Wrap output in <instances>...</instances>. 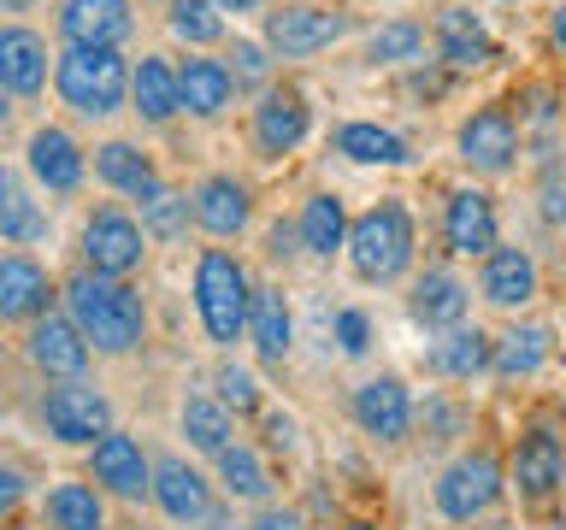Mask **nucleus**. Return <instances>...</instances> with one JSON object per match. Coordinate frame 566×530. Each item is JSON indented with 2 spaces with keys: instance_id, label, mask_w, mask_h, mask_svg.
I'll use <instances>...</instances> for the list:
<instances>
[{
  "instance_id": "09e8293b",
  "label": "nucleus",
  "mask_w": 566,
  "mask_h": 530,
  "mask_svg": "<svg viewBox=\"0 0 566 530\" xmlns=\"http://www.w3.org/2000/svg\"><path fill=\"white\" fill-rule=\"evenodd\" d=\"M212 7H219L224 18H230V12L242 18V12H260V7H272V0H212Z\"/></svg>"
},
{
  "instance_id": "6ab92c4d",
  "label": "nucleus",
  "mask_w": 566,
  "mask_h": 530,
  "mask_svg": "<svg viewBox=\"0 0 566 530\" xmlns=\"http://www.w3.org/2000/svg\"><path fill=\"white\" fill-rule=\"evenodd\" d=\"M548 360H555V325H543V318H520L513 330L495 336L490 378L495 383H531Z\"/></svg>"
},
{
  "instance_id": "c756f323",
  "label": "nucleus",
  "mask_w": 566,
  "mask_h": 530,
  "mask_svg": "<svg viewBox=\"0 0 566 530\" xmlns=\"http://www.w3.org/2000/svg\"><path fill=\"white\" fill-rule=\"evenodd\" d=\"M248 342H254V353L265 365H283L295 348V318H290V300H283V289H272V283H254V307H248Z\"/></svg>"
},
{
  "instance_id": "7ed1b4c3",
  "label": "nucleus",
  "mask_w": 566,
  "mask_h": 530,
  "mask_svg": "<svg viewBox=\"0 0 566 530\" xmlns=\"http://www.w3.org/2000/svg\"><path fill=\"white\" fill-rule=\"evenodd\" d=\"M248 307H254V277L230 247H201L195 259V312H201L207 342L237 348L248 336Z\"/></svg>"
},
{
  "instance_id": "864d4df0",
  "label": "nucleus",
  "mask_w": 566,
  "mask_h": 530,
  "mask_svg": "<svg viewBox=\"0 0 566 530\" xmlns=\"http://www.w3.org/2000/svg\"><path fill=\"white\" fill-rule=\"evenodd\" d=\"M7 194H12V171L0 166V201H7Z\"/></svg>"
},
{
  "instance_id": "473e14b6",
  "label": "nucleus",
  "mask_w": 566,
  "mask_h": 530,
  "mask_svg": "<svg viewBox=\"0 0 566 530\" xmlns=\"http://www.w3.org/2000/svg\"><path fill=\"white\" fill-rule=\"evenodd\" d=\"M130 106L142 124H171L184 106H177V65L159 60V53H142V65L130 71Z\"/></svg>"
},
{
  "instance_id": "ddd939ff",
  "label": "nucleus",
  "mask_w": 566,
  "mask_h": 530,
  "mask_svg": "<svg viewBox=\"0 0 566 530\" xmlns=\"http://www.w3.org/2000/svg\"><path fill=\"white\" fill-rule=\"evenodd\" d=\"M442 247L454 259H484L495 242H502V219H495V201L484 183H454L442 194V224H437Z\"/></svg>"
},
{
  "instance_id": "2eb2a0df",
  "label": "nucleus",
  "mask_w": 566,
  "mask_h": 530,
  "mask_svg": "<svg viewBox=\"0 0 566 530\" xmlns=\"http://www.w3.org/2000/svg\"><path fill=\"white\" fill-rule=\"evenodd\" d=\"M472 312V283L454 272V265H424V272H413V283H407V318H413L419 330H460Z\"/></svg>"
},
{
  "instance_id": "2f4dec72",
  "label": "nucleus",
  "mask_w": 566,
  "mask_h": 530,
  "mask_svg": "<svg viewBox=\"0 0 566 530\" xmlns=\"http://www.w3.org/2000/svg\"><path fill=\"white\" fill-rule=\"evenodd\" d=\"M95 177L106 189L130 194V201H148V194L159 189V166L136 148V141H101L95 148Z\"/></svg>"
},
{
  "instance_id": "603ef678",
  "label": "nucleus",
  "mask_w": 566,
  "mask_h": 530,
  "mask_svg": "<svg viewBox=\"0 0 566 530\" xmlns=\"http://www.w3.org/2000/svg\"><path fill=\"white\" fill-rule=\"evenodd\" d=\"M343 530H389V524H378V519H348Z\"/></svg>"
},
{
  "instance_id": "cd10ccee",
  "label": "nucleus",
  "mask_w": 566,
  "mask_h": 530,
  "mask_svg": "<svg viewBox=\"0 0 566 530\" xmlns=\"http://www.w3.org/2000/svg\"><path fill=\"white\" fill-rule=\"evenodd\" d=\"M424 53H431V24L424 18H378V24L366 30V65L378 71H413L424 65Z\"/></svg>"
},
{
  "instance_id": "423d86ee",
  "label": "nucleus",
  "mask_w": 566,
  "mask_h": 530,
  "mask_svg": "<svg viewBox=\"0 0 566 530\" xmlns=\"http://www.w3.org/2000/svg\"><path fill=\"white\" fill-rule=\"evenodd\" d=\"M454 153H460V166H467L478 183H495V177H507L513 166H520L525 124L513 118V106H478V113L460 118Z\"/></svg>"
},
{
  "instance_id": "4d7b16f0",
  "label": "nucleus",
  "mask_w": 566,
  "mask_h": 530,
  "mask_svg": "<svg viewBox=\"0 0 566 530\" xmlns=\"http://www.w3.org/2000/svg\"><path fill=\"white\" fill-rule=\"evenodd\" d=\"M560 318H566V307H560Z\"/></svg>"
},
{
  "instance_id": "b1692460",
  "label": "nucleus",
  "mask_w": 566,
  "mask_h": 530,
  "mask_svg": "<svg viewBox=\"0 0 566 530\" xmlns=\"http://www.w3.org/2000/svg\"><path fill=\"white\" fill-rule=\"evenodd\" d=\"M331 148L343 153V159H354V166H378V171H407V166H419L413 141H407L401 130H389V124H371V118L336 124Z\"/></svg>"
},
{
  "instance_id": "7c9ffc66",
  "label": "nucleus",
  "mask_w": 566,
  "mask_h": 530,
  "mask_svg": "<svg viewBox=\"0 0 566 530\" xmlns=\"http://www.w3.org/2000/svg\"><path fill=\"white\" fill-rule=\"evenodd\" d=\"M490 348H495V336H484L478 325H460V330L437 336L431 353H424V365L449 383H472V378H490Z\"/></svg>"
},
{
  "instance_id": "393cba45",
  "label": "nucleus",
  "mask_w": 566,
  "mask_h": 530,
  "mask_svg": "<svg viewBox=\"0 0 566 530\" xmlns=\"http://www.w3.org/2000/svg\"><path fill=\"white\" fill-rule=\"evenodd\" d=\"M230 100H237V77H230L224 60H201V53H189L184 65H177V106H184L189 118H224Z\"/></svg>"
},
{
  "instance_id": "79ce46f5",
  "label": "nucleus",
  "mask_w": 566,
  "mask_h": 530,
  "mask_svg": "<svg viewBox=\"0 0 566 530\" xmlns=\"http://www.w3.org/2000/svg\"><path fill=\"white\" fill-rule=\"evenodd\" d=\"M537 212L548 230H566V159H555L543 177H537Z\"/></svg>"
},
{
  "instance_id": "20e7f679",
  "label": "nucleus",
  "mask_w": 566,
  "mask_h": 530,
  "mask_svg": "<svg viewBox=\"0 0 566 530\" xmlns=\"http://www.w3.org/2000/svg\"><path fill=\"white\" fill-rule=\"evenodd\" d=\"M53 88L77 118H113L130 100V65L118 47H65L53 60Z\"/></svg>"
},
{
  "instance_id": "5fc2aeb1",
  "label": "nucleus",
  "mask_w": 566,
  "mask_h": 530,
  "mask_svg": "<svg viewBox=\"0 0 566 530\" xmlns=\"http://www.w3.org/2000/svg\"><path fill=\"white\" fill-rule=\"evenodd\" d=\"M502 7H520V0H502Z\"/></svg>"
},
{
  "instance_id": "a878e982",
  "label": "nucleus",
  "mask_w": 566,
  "mask_h": 530,
  "mask_svg": "<svg viewBox=\"0 0 566 530\" xmlns=\"http://www.w3.org/2000/svg\"><path fill=\"white\" fill-rule=\"evenodd\" d=\"M154 501L166 507V519L177 524H207L212 519V489L189 459H154Z\"/></svg>"
},
{
  "instance_id": "6e6d98bb",
  "label": "nucleus",
  "mask_w": 566,
  "mask_h": 530,
  "mask_svg": "<svg viewBox=\"0 0 566 530\" xmlns=\"http://www.w3.org/2000/svg\"><path fill=\"white\" fill-rule=\"evenodd\" d=\"M0 530H18V524H0Z\"/></svg>"
},
{
  "instance_id": "9b49d317",
  "label": "nucleus",
  "mask_w": 566,
  "mask_h": 530,
  "mask_svg": "<svg viewBox=\"0 0 566 530\" xmlns=\"http://www.w3.org/2000/svg\"><path fill=\"white\" fill-rule=\"evenodd\" d=\"M543 295V265L531 247L520 242H495L484 259H478V300L495 312H531Z\"/></svg>"
},
{
  "instance_id": "1a4fd4ad",
  "label": "nucleus",
  "mask_w": 566,
  "mask_h": 530,
  "mask_svg": "<svg viewBox=\"0 0 566 530\" xmlns=\"http://www.w3.org/2000/svg\"><path fill=\"white\" fill-rule=\"evenodd\" d=\"M566 484V442L555 424H525L520 442L507 454V489L520 495L525 507H548Z\"/></svg>"
},
{
  "instance_id": "e433bc0d",
  "label": "nucleus",
  "mask_w": 566,
  "mask_h": 530,
  "mask_svg": "<svg viewBox=\"0 0 566 530\" xmlns=\"http://www.w3.org/2000/svg\"><path fill=\"white\" fill-rule=\"evenodd\" d=\"M166 24H171L177 42H189V47H219L230 35V18L212 7V0H171Z\"/></svg>"
},
{
  "instance_id": "c03bdc74",
  "label": "nucleus",
  "mask_w": 566,
  "mask_h": 530,
  "mask_svg": "<svg viewBox=\"0 0 566 530\" xmlns=\"http://www.w3.org/2000/svg\"><path fill=\"white\" fill-rule=\"evenodd\" d=\"M18 501H24V471H18V466H0V524H12Z\"/></svg>"
},
{
  "instance_id": "58836bf2",
  "label": "nucleus",
  "mask_w": 566,
  "mask_h": 530,
  "mask_svg": "<svg viewBox=\"0 0 566 530\" xmlns=\"http://www.w3.org/2000/svg\"><path fill=\"white\" fill-rule=\"evenodd\" d=\"M0 242H12V247L48 242V212H42V201H30L24 189H12L7 201H0Z\"/></svg>"
},
{
  "instance_id": "6e6552de",
  "label": "nucleus",
  "mask_w": 566,
  "mask_h": 530,
  "mask_svg": "<svg viewBox=\"0 0 566 530\" xmlns=\"http://www.w3.org/2000/svg\"><path fill=\"white\" fill-rule=\"evenodd\" d=\"M148 259V230H142L124 206H95L83 219V272L130 283Z\"/></svg>"
},
{
  "instance_id": "39448f33",
  "label": "nucleus",
  "mask_w": 566,
  "mask_h": 530,
  "mask_svg": "<svg viewBox=\"0 0 566 530\" xmlns=\"http://www.w3.org/2000/svg\"><path fill=\"white\" fill-rule=\"evenodd\" d=\"M502 489H507L502 459H495L490 448H467V454H454L449 466L437 471L431 501H437V512L449 524H472V519H484V512L502 501Z\"/></svg>"
},
{
  "instance_id": "bb28decb",
  "label": "nucleus",
  "mask_w": 566,
  "mask_h": 530,
  "mask_svg": "<svg viewBox=\"0 0 566 530\" xmlns=\"http://www.w3.org/2000/svg\"><path fill=\"white\" fill-rule=\"evenodd\" d=\"M0 88L24 100L48 88V42L30 24H0Z\"/></svg>"
},
{
  "instance_id": "f704fd0d",
  "label": "nucleus",
  "mask_w": 566,
  "mask_h": 530,
  "mask_svg": "<svg viewBox=\"0 0 566 530\" xmlns=\"http://www.w3.org/2000/svg\"><path fill=\"white\" fill-rule=\"evenodd\" d=\"M48 530H106V501L95 484H53L42 501Z\"/></svg>"
},
{
  "instance_id": "4c0bfd02",
  "label": "nucleus",
  "mask_w": 566,
  "mask_h": 530,
  "mask_svg": "<svg viewBox=\"0 0 566 530\" xmlns=\"http://www.w3.org/2000/svg\"><path fill=\"white\" fill-rule=\"evenodd\" d=\"M142 230H148L154 242H177L189 230V194L171 189V183H159L148 201H142Z\"/></svg>"
},
{
  "instance_id": "c9c22d12",
  "label": "nucleus",
  "mask_w": 566,
  "mask_h": 530,
  "mask_svg": "<svg viewBox=\"0 0 566 530\" xmlns=\"http://www.w3.org/2000/svg\"><path fill=\"white\" fill-rule=\"evenodd\" d=\"M219 484L230 501H272V466L260 459V448L248 442H230L219 454Z\"/></svg>"
},
{
  "instance_id": "5701e85b",
  "label": "nucleus",
  "mask_w": 566,
  "mask_h": 530,
  "mask_svg": "<svg viewBox=\"0 0 566 530\" xmlns=\"http://www.w3.org/2000/svg\"><path fill=\"white\" fill-rule=\"evenodd\" d=\"M53 307V277L30 254H0V325H35Z\"/></svg>"
},
{
  "instance_id": "3c124183",
  "label": "nucleus",
  "mask_w": 566,
  "mask_h": 530,
  "mask_svg": "<svg viewBox=\"0 0 566 530\" xmlns=\"http://www.w3.org/2000/svg\"><path fill=\"white\" fill-rule=\"evenodd\" d=\"M7 124H12V95L0 88V130H7Z\"/></svg>"
},
{
  "instance_id": "49530a36",
  "label": "nucleus",
  "mask_w": 566,
  "mask_h": 530,
  "mask_svg": "<svg viewBox=\"0 0 566 530\" xmlns=\"http://www.w3.org/2000/svg\"><path fill=\"white\" fill-rule=\"evenodd\" d=\"M265 442L290 454V448H295V418H290V413H265Z\"/></svg>"
},
{
  "instance_id": "a19ab883",
  "label": "nucleus",
  "mask_w": 566,
  "mask_h": 530,
  "mask_svg": "<svg viewBox=\"0 0 566 530\" xmlns=\"http://www.w3.org/2000/svg\"><path fill=\"white\" fill-rule=\"evenodd\" d=\"M230 60H237V65H230V77H237V88L242 83H272V47H265V42H248V35H237V42H230Z\"/></svg>"
},
{
  "instance_id": "ea45409f",
  "label": "nucleus",
  "mask_w": 566,
  "mask_h": 530,
  "mask_svg": "<svg viewBox=\"0 0 566 530\" xmlns=\"http://www.w3.org/2000/svg\"><path fill=\"white\" fill-rule=\"evenodd\" d=\"M219 401L230 406V413H260V378L248 365H219Z\"/></svg>"
},
{
  "instance_id": "dca6fc26",
  "label": "nucleus",
  "mask_w": 566,
  "mask_h": 530,
  "mask_svg": "<svg viewBox=\"0 0 566 530\" xmlns=\"http://www.w3.org/2000/svg\"><path fill=\"white\" fill-rule=\"evenodd\" d=\"M431 60L442 71H454V77H472V71H484L495 60V35H490V24L472 7H437V18H431Z\"/></svg>"
},
{
  "instance_id": "de8ad7c7",
  "label": "nucleus",
  "mask_w": 566,
  "mask_h": 530,
  "mask_svg": "<svg viewBox=\"0 0 566 530\" xmlns=\"http://www.w3.org/2000/svg\"><path fill=\"white\" fill-rule=\"evenodd\" d=\"M548 47H555V53H566V0H560L555 12H548Z\"/></svg>"
},
{
  "instance_id": "8fccbe9b",
  "label": "nucleus",
  "mask_w": 566,
  "mask_h": 530,
  "mask_svg": "<svg viewBox=\"0 0 566 530\" xmlns=\"http://www.w3.org/2000/svg\"><path fill=\"white\" fill-rule=\"evenodd\" d=\"M30 7H42V0H0V12H30Z\"/></svg>"
},
{
  "instance_id": "a18cd8bd",
  "label": "nucleus",
  "mask_w": 566,
  "mask_h": 530,
  "mask_svg": "<svg viewBox=\"0 0 566 530\" xmlns=\"http://www.w3.org/2000/svg\"><path fill=\"white\" fill-rule=\"evenodd\" d=\"M248 530H307V519L290 512V507H260V519L248 524Z\"/></svg>"
},
{
  "instance_id": "412c9836",
  "label": "nucleus",
  "mask_w": 566,
  "mask_h": 530,
  "mask_svg": "<svg viewBox=\"0 0 566 530\" xmlns=\"http://www.w3.org/2000/svg\"><path fill=\"white\" fill-rule=\"evenodd\" d=\"M24 166H30V177H35L48 194H77L83 177H88V159H83V148H77V136L60 130V124H42V130L30 136Z\"/></svg>"
},
{
  "instance_id": "4468645a",
  "label": "nucleus",
  "mask_w": 566,
  "mask_h": 530,
  "mask_svg": "<svg viewBox=\"0 0 566 530\" xmlns=\"http://www.w3.org/2000/svg\"><path fill=\"white\" fill-rule=\"evenodd\" d=\"M248 136H254V153L260 159H290L301 141L313 136L307 95H301L295 83H265L260 100H254V124H248Z\"/></svg>"
},
{
  "instance_id": "f3484780",
  "label": "nucleus",
  "mask_w": 566,
  "mask_h": 530,
  "mask_svg": "<svg viewBox=\"0 0 566 530\" xmlns=\"http://www.w3.org/2000/svg\"><path fill=\"white\" fill-rule=\"evenodd\" d=\"M88 477H95L101 495H118V501L154 495V459L142 454L136 436H124V431H106L95 448H88Z\"/></svg>"
},
{
  "instance_id": "4be33fe9",
  "label": "nucleus",
  "mask_w": 566,
  "mask_h": 530,
  "mask_svg": "<svg viewBox=\"0 0 566 530\" xmlns=\"http://www.w3.org/2000/svg\"><path fill=\"white\" fill-rule=\"evenodd\" d=\"M24 348H30V365L48 371V378H60V383L83 378V371H88V353H95V348L83 342V330L71 325V312H42V318L30 325V342H24Z\"/></svg>"
},
{
  "instance_id": "a211bd4d",
  "label": "nucleus",
  "mask_w": 566,
  "mask_h": 530,
  "mask_svg": "<svg viewBox=\"0 0 566 530\" xmlns=\"http://www.w3.org/2000/svg\"><path fill=\"white\" fill-rule=\"evenodd\" d=\"M189 219L201 224L212 242L242 236V230L254 224V189H248L242 177H230V171H212L189 189Z\"/></svg>"
},
{
  "instance_id": "aec40b11",
  "label": "nucleus",
  "mask_w": 566,
  "mask_h": 530,
  "mask_svg": "<svg viewBox=\"0 0 566 530\" xmlns=\"http://www.w3.org/2000/svg\"><path fill=\"white\" fill-rule=\"evenodd\" d=\"M130 30H136L130 0H60L65 47H118L130 42Z\"/></svg>"
},
{
  "instance_id": "f257e3e1",
  "label": "nucleus",
  "mask_w": 566,
  "mask_h": 530,
  "mask_svg": "<svg viewBox=\"0 0 566 530\" xmlns=\"http://www.w3.org/2000/svg\"><path fill=\"white\" fill-rule=\"evenodd\" d=\"M343 254H348V272L360 283H371V289H389V283L413 277V265H419V224H413V212H407L396 194H389V201H371L366 212H354V219H348Z\"/></svg>"
},
{
  "instance_id": "9d476101",
  "label": "nucleus",
  "mask_w": 566,
  "mask_h": 530,
  "mask_svg": "<svg viewBox=\"0 0 566 530\" xmlns=\"http://www.w3.org/2000/svg\"><path fill=\"white\" fill-rule=\"evenodd\" d=\"M348 413H354V424H360V436L384 442V448H401V442L413 436V424H419V401L396 371H378V378L354 383Z\"/></svg>"
},
{
  "instance_id": "72a5a7b5",
  "label": "nucleus",
  "mask_w": 566,
  "mask_h": 530,
  "mask_svg": "<svg viewBox=\"0 0 566 530\" xmlns=\"http://www.w3.org/2000/svg\"><path fill=\"white\" fill-rule=\"evenodd\" d=\"M177 424H184L189 448H195V454H212V459H219L230 442H237V413H230L219 395H189L184 413H177Z\"/></svg>"
},
{
  "instance_id": "f8f14e48",
  "label": "nucleus",
  "mask_w": 566,
  "mask_h": 530,
  "mask_svg": "<svg viewBox=\"0 0 566 530\" xmlns=\"http://www.w3.org/2000/svg\"><path fill=\"white\" fill-rule=\"evenodd\" d=\"M42 424H48L53 442H65V448H95V442L113 431V401H106L95 383L71 378V383L42 395Z\"/></svg>"
},
{
  "instance_id": "f03ea898",
  "label": "nucleus",
  "mask_w": 566,
  "mask_h": 530,
  "mask_svg": "<svg viewBox=\"0 0 566 530\" xmlns=\"http://www.w3.org/2000/svg\"><path fill=\"white\" fill-rule=\"evenodd\" d=\"M65 312L95 353H136L142 336H148V307H142V295L118 277L77 272L65 283Z\"/></svg>"
},
{
  "instance_id": "c85d7f7f",
  "label": "nucleus",
  "mask_w": 566,
  "mask_h": 530,
  "mask_svg": "<svg viewBox=\"0 0 566 530\" xmlns=\"http://www.w3.org/2000/svg\"><path fill=\"white\" fill-rule=\"evenodd\" d=\"M348 201L336 189H318V194H307L301 201V212H295V242L307 247L313 259H336L343 254V242H348Z\"/></svg>"
},
{
  "instance_id": "37998d69",
  "label": "nucleus",
  "mask_w": 566,
  "mask_h": 530,
  "mask_svg": "<svg viewBox=\"0 0 566 530\" xmlns=\"http://www.w3.org/2000/svg\"><path fill=\"white\" fill-rule=\"evenodd\" d=\"M336 348H343L348 360L371 353V318H366L360 307H343V312H336Z\"/></svg>"
},
{
  "instance_id": "0eeeda50",
  "label": "nucleus",
  "mask_w": 566,
  "mask_h": 530,
  "mask_svg": "<svg viewBox=\"0 0 566 530\" xmlns=\"http://www.w3.org/2000/svg\"><path fill=\"white\" fill-rule=\"evenodd\" d=\"M354 30L343 7H318V0H283L265 12V47L272 60H318Z\"/></svg>"
}]
</instances>
